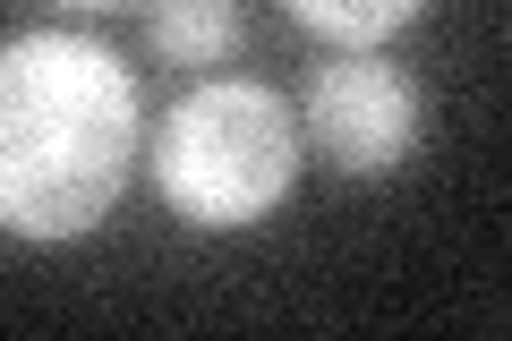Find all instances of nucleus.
Instances as JSON below:
<instances>
[{"label":"nucleus","instance_id":"f257e3e1","mask_svg":"<svg viewBox=\"0 0 512 341\" xmlns=\"http://www.w3.org/2000/svg\"><path fill=\"white\" fill-rule=\"evenodd\" d=\"M137 171V77L86 35L0 43V231L86 239Z\"/></svg>","mask_w":512,"mask_h":341},{"label":"nucleus","instance_id":"39448f33","mask_svg":"<svg viewBox=\"0 0 512 341\" xmlns=\"http://www.w3.org/2000/svg\"><path fill=\"white\" fill-rule=\"evenodd\" d=\"M282 9H291L299 26H316V35H333L342 52H367V43L402 35L427 0H282Z\"/></svg>","mask_w":512,"mask_h":341},{"label":"nucleus","instance_id":"7ed1b4c3","mask_svg":"<svg viewBox=\"0 0 512 341\" xmlns=\"http://www.w3.org/2000/svg\"><path fill=\"white\" fill-rule=\"evenodd\" d=\"M419 86H410L393 60L376 52H350V60H325L308 86V137L325 145L333 171L350 180H384V171H402L410 145H419Z\"/></svg>","mask_w":512,"mask_h":341},{"label":"nucleus","instance_id":"20e7f679","mask_svg":"<svg viewBox=\"0 0 512 341\" xmlns=\"http://www.w3.org/2000/svg\"><path fill=\"white\" fill-rule=\"evenodd\" d=\"M239 0H146V43L171 69H222L239 52Z\"/></svg>","mask_w":512,"mask_h":341},{"label":"nucleus","instance_id":"423d86ee","mask_svg":"<svg viewBox=\"0 0 512 341\" xmlns=\"http://www.w3.org/2000/svg\"><path fill=\"white\" fill-rule=\"evenodd\" d=\"M69 9H137V0H69Z\"/></svg>","mask_w":512,"mask_h":341},{"label":"nucleus","instance_id":"f03ea898","mask_svg":"<svg viewBox=\"0 0 512 341\" xmlns=\"http://www.w3.org/2000/svg\"><path fill=\"white\" fill-rule=\"evenodd\" d=\"M299 180V128L274 86L222 77L171 103L154 128V188L197 231H248L265 222Z\"/></svg>","mask_w":512,"mask_h":341}]
</instances>
